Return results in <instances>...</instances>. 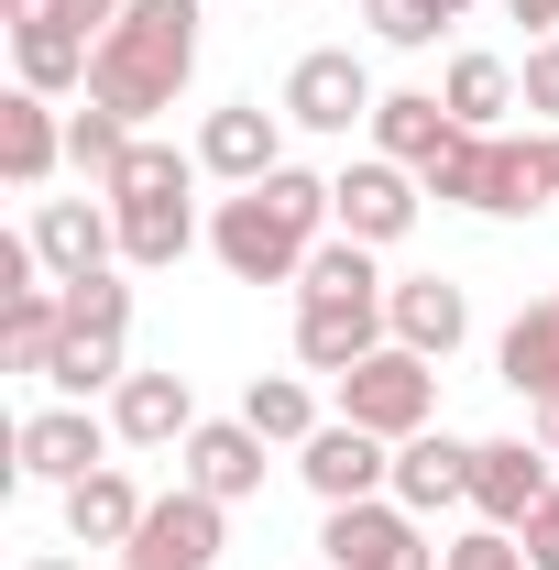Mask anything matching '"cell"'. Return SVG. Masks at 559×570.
<instances>
[{
    "label": "cell",
    "mask_w": 559,
    "mask_h": 570,
    "mask_svg": "<svg viewBox=\"0 0 559 570\" xmlns=\"http://www.w3.org/2000/svg\"><path fill=\"white\" fill-rule=\"evenodd\" d=\"M121 341H133V285L121 275H88L67 285V341H56V362H45V384L67 395V406H88V395H121Z\"/></svg>",
    "instance_id": "277c9868"
},
{
    "label": "cell",
    "mask_w": 559,
    "mask_h": 570,
    "mask_svg": "<svg viewBox=\"0 0 559 570\" xmlns=\"http://www.w3.org/2000/svg\"><path fill=\"white\" fill-rule=\"evenodd\" d=\"M296 483L318 504H362V494H395V439H373V428L330 417L307 450H296Z\"/></svg>",
    "instance_id": "30bf717a"
},
{
    "label": "cell",
    "mask_w": 559,
    "mask_h": 570,
    "mask_svg": "<svg viewBox=\"0 0 559 570\" xmlns=\"http://www.w3.org/2000/svg\"><path fill=\"white\" fill-rule=\"evenodd\" d=\"M439 99H450L461 132H493V121L516 110V67H504V56H461V67L439 77Z\"/></svg>",
    "instance_id": "4316f807"
},
{
    "label": "cell",
    "mask_w": 559,
    "mask_h": 570,
    "mask_svg": "<svg viewBox=\"0 0 559 570\" xmlns=\"http://www.w3.org/2000/svg\"><path fill=\"white\" fill-rule=\"evenodd\" d=\"M450 132H461V121H450L439 88H395V99L373 110V154H395V165H418V176L450 154Z\"/></svg>",
    "instance_id": "7402d4cb"
},
{
    "label": "cell",
    "mask_w": 559,
    "mask_h": 570,
    "mask_svg": "<svg viewBox=\"0 0 559 570\" xmlns=\"http://www.w3.org/2000/svg\"><path fill=\"white\" fill-rule=\"evenodd\" d=\"M121 264H143V275H165V264H187V242H198V209L187 198H121Z\"/></svg>",
    "instance_id": "cb8c5ba5"
},
{
    "label": "cell",
    "mask_w": 559,
    "mask_h": 570,
    "mask_svg": "<svg viewBox=\"0 0 559 570\" xmlns=\"http://www.w3.org/2000/svg\"><path fill=\"white\" fill-rule=\"evenodd\" d=\"M198 176H209L198 154H176V142H133V154H121V176H110L99 198H110V209H121V198H187Z\"/></svg>",
    "instance_id": "83f0119b"
},
{
    "label": "cell",
    "mask_w": 559,
    "mask_h": 570,
    "mask_svg": "<svg viewBox=\"0 0 559 570\" xmlns=\"http://www.w3.org/2000/svg\"><path fill=\"white\" fill-rule=\"evenodd\" d=\"M110 428H121L133 450H187V428H198V395H187V373H121V395H110Z\"/></svg>",
    "instance_id": "d6986e66"
},
{
    "label": "cell",
    "mask_w": 559,
    "mask_h": 570,
    "mask_svg": "<svg viewBox=\"0 0 559 570\" xmlns=\"http://www.w3.org/2000/svg\"><path fill=\"white\" fill-rule=\"evenodd\" d=\"M264 450H275V439H264L253 417H198V428H187V461H176V472H187L198 494L242 504V494H264Z\"/></svg>",
    "instance_id": "9a60e30c"
},
{
    "label": "cell",
    "mask_w": 559,
    "mask_h": 570,
    "mask_svg": "<svg viewBox=\"0 0 559 570\" xmlns=\"http://www.w3.org/2000/svg\"><path fill=\"white\" fill-rule=\"evenodd\" d=\"M318 242H330V176H296V165H275L242 198H219V219H209V253L242 285H296Z\"/></svg>",
    "instance_id": "6da1fadb"
},
{
    "label": "cell",
    "mask_w": 559,
    "mask_h": 570,
    "mask_svg": "<svg viewBox=\"0 0 559 570\" xmlns=\"http://www.w3.org/2000/svg\"><path fill=\"white\" fill-rule=\"evenodd\" d=\"M219 515H231L219 494L176 483V494L143 504V538L121 549V560H143V570H209V560H219Z\"/></svg>",
    "instance_id": "4fadbf2b"
},
{
    "label": "cell",
    "mask_w": 559,
    "mask_h": 570,
    "mask_svg": "<svg viewBox=\"0 0 559 570\" xmlns=\"http://www.w3.org/2000/svg\"><path fill=\"white\" fill-rule=\"evenodd\" d=\"M493 362H504V384H516L527 406H549V395H559V296L516 307V330L493 341Z\"/></svg>",
    "instance_id": "603a6c76"
},
{
    "label": "cell",
    "mask_w": 559,
    "mask_h": 570,
    "mask_svg": "<svg viewBox=\"0 0 559 570\" xmlns=\"http://www.w3.org/2000/svg\"><path fill=\"white\" fill-rule=\"evenodd\" d=\"M418 209H428V176H418V165H395V154H362V165L330 176V230L373 242V253H384V242H406Z\"/></svg>",
    "instance_id": "8992f818"
},
{
    "label": "cell",
    "mask_w": 559,
    "mask_h": 570,
    "mask_svg": "<svg viewBox=\"0 0 559 570\" xmlns=\"http://www.w3.org/2000/svg\"><path fill=\"white\" fill-rule=\"evenodd\" d=\"M198 165L209 176H231V187H264L285 165V121L264 110V99H231V110H209L198 121Z\"/></svg>",
    "instance_id": "2e32d148"
},
{
    "label": "cell",
    "mask_w": 559,
    "mask_h": 570,
    "mask_svg": "<svg viewBox=\"0 0 559 570\" xmlns=\"http://www.w3.org/2000/svg\"><path fill=\"white\" fill-rule=\"evenodd\" d=\"M538 450H549V461H559V395H549V406H538Z\"/></svg>",
    "instance_id": "8d00e7d4"
},
{
    "label": "cell",
    "mask_w": 559,
    "mask_h": 570,
    "mask_svg": "<svg viewBox=\"0 0 559 570\" xmlns=\"http://www.w3.org/2000/svg\"><path fill=\"white\" fill-rule=\"evenodd\" d=\"M133 121H121V110H110V99H88V110H67V165L77 176H99V187H110V176H121V154H133Z\"/></svg>",
    "instance_id": "f1b7e54d"
},
{
    "label": "cell",
    "mask_w": 559,
    "mask_h": 570,
    "mask_svg": "<svg viewBox=\"0 0 559 570\" xmlns=\"http://www.w3.org/2000/svg\"><path fill=\"white\" fill-rule=\"evenodd\" d=\"M362 22L418 56V45H439V22H461V11H450V0H362Z\"/></svg>",
    "instance_id": "1f68e13d"
},
{
    "label": "cell",
    "mask_w": 559,
    "mask_h": 570,
    "mask_svg": "<svg viewBox=\"0 0 559 570\" xmlns=\"http://www.w3.org/2000/svg\"><path fill=\"white\" fill-rule=\"evenodd\" d=\"M549 494H559V472H549L538 439H483V450H472V504H483V527H527Z\"/></svg>",
    "instance_id": "5bb4252c"
},
{
    "label": "cell",
    "mask_w": 559,
    "mask_h": 570,
    "mask_svg": "<svg viewBox=\"0 0 559 570\" xmlns=\"http://www.w3.org/2000/svg\"><path fill=\"white\" fill-rule=\"evenodd\" d=\"M516 538H527V560H538V570H559V494L538 504V515H527V527H516Z\"/></svg>",
    "instance_id": "e575fe53"
},
{
    "label": "cell",
    "mask_w": 559,
    "mask_h": 570,
    "mask_svg": "<svg viewBox=\"0 0 559 570\" xmlns=\"http://www.w3.org/2000/svg\"><path fill=\"white\" fill-rule=\"evenodd\" d=\"M439 570H538V560H527V538H516V527H472V538H450V549H439Z\"/></svg>",
    "instance_id": "d6a6232c"
},
{
    "label": "cell",
    "mask_w": 559,
    "mask_h": 570,
    "mask_svg": "<svg viewBox=\"0 0 559 570\" xmlns=\"http://www.w3.org/2000/svg\"><path fill=\"white\" fill-rule=\"evenodd\" d=\"M450 11H472V0H450Z\"/></svg>",
    "instance_id": "60d3db41"
},
{
    "label": "cell",
    "mask_w": 559,
    "mask_h": 570,
    "mask_svg": "<svg viewBox=\"0 0 559 570\" xmlns=\"http://www.w3.org/2000/svg\"><path fill=\"white\" fill-rule=\"evenodd\" d=\"M242 417L264 428V439H275V450H307V439H318V395H307V373H253V384H242Z\"/></svg>",
    "instance_id": "484cf974"
},
{
    "label": "cell",
    "mask_w": 559,
    "mask_h": 570,
    "mask_svg": "<svg viewBox=\"0 0 559 570\" xmlns=\"http://www.w3.org/2000/svg\"><path fill=\"white\" fill-rule=\"evenodd\" d=\"M428 198L483 209V219H538L559 198V165H549V142H527V132H450V154L428 165Z\"/></svg>",
    "instance_id": "3957f363"
},
{
    "label": "cell",
    "mask_w": 559,
    "mask_h": 570,
    "mask_svg": "<svg viewBox=\"0 0 559 570\" xmlns=\"http://www.w3.org/2000/svg\"><path fill=\"white\" fill-rule=\"evenodd\" d=\"M549 165H559V132H549Z\"/></svg>",
    "instance_id": "ab89813d"
},
{
    "label": "cell",
    "mask_w": 559,
    "mask_h": 570,
    "mask_svg": "<svg viewBox=\"0 0 559 570\" xmlns=\"http://www.w3.org/2000/svg\"><path fill=\"white\" fill-rule=\"evenodd\" d=\"M318 549H330V570H439V549L418 538V515H406L395 494L330 504V527H318Z\"/></svg>",
    "instance_id": "52a82bcc"
},
{
    "label": "cell",
    "mask_w": 559,
    "mask_h": 570,
    "mask_svg": "<svg viewBox=\"0 0 559 570\" xmlns=\"http://www.w3.org/2000/svg\"><path fill=\"white\" fill-rule=\"evenodd\" d=\"M143 504L154 494H133V472H88V483H67V538L121 560V549L143 538Z\"/></svg>",
    "instance_id": "44dd1931"
},
{
    "label": "cell",
    "mask_w": 559,
    "mask_h": 570,
    "mask_svg": "<svg viewBox=\"0 0 559 570\" xmlns=\"http://www.w3.org/2000/svg\"><path fill=\"white\" fill-rule=\"evenodd\" d=\"M384 318H395V341L428 362H450L461 341H472V296L450 275H395V296H384Z\"/></svg>",
    "instance_id": "ac0fdd59"
},
{
    "label": "cell",
    "mask_w": 559,
    "mask_h": 570,
    "mask_svg": "<svg viewBox=\"0 0 559 570\" xmlns=\"http://www.w3.org/2000/svg\"><path fill=\"white\" fill-rule=\"evenodd\" d=\"M110 570H143V560H110Z\"/></svg>",
    "instance_id": "f35d334b"
},
{
    "label": "cell",
    "mask_w": 559,
    "mask_h": 570,
    "mask_svg": "<svg viewBox=\"0 0 559 570\" xmlns=\"http://www.w3.org/2000/svg\"><path fill=\"white\" fill-rule=\"evenodd\" d=\"M384 99H373V77L351 45H318V56H296L285 67V121L296 132H351V121H373Z\"/></svg>",
    "instance_id": "8fae6325"
},
{
    "label": "cell",
    "mask_w": 559,
    "mask_h": 570,
    "mask_svg": "<svg viewBox=\"0 0 559 570\" xmlns=\"http://www.w3.org/2000/svg\"><path fill=\"white\" fill-rule=\"evenodd\" d=\"M384 296H395V285H384ZM384 296H296V362L330 373V384H341L351 362H373L384 341H395Z\"/></svg>",
    "instance_id": "ba28073f"
},
{
    "label": "cell",
    "mask_w": 559,
    "mask_h": 570,
    "mask_svg": "<svg viewBox=\"0 0 559 570\" xmlns=\"http://www.w3.org/2000/svg\"><path fill=\"white\" fill-rule=\"evenodd\" d=\"M472 450H483V439H450V428H418V439H395V504H406V515L472 504Z\"/></svg>",
    "instance_id": "e0dca14e"
},
{
    "label": "cell",
    "mask_w": 559,
    "mask_h": 570,
    "mask_svg": "<svg viewBox=\"0 0 559 570\" xmlns=\"http://www.w3.org/2000/svg\"><path fill=\"white\" fill-rule=\"evenodd\" d=\"M341 417L373 428V439H418V428L439 417V362L406 352V341H384L373 362H351V373H341Z\"/></svg>",
    "instance_id": "5b68a950"
},
{
    "label": "cell",
    "mask_w": 559,
    "mask_h": 570,
    "mask_svg": "<svg viewBox=\"0 0 559 570\" xmlns=\"http://www.w3.org/2000/svg\"><path fill=\"white\" fill-rule=\"evenodd\" d=\"M22 570H77V560H56V549H33V560H22Z\"/></svg>",
    "instance_id": "74e56055"
},
{
    "label": "cell",
    "mask_w": 559,
    "mask_h": 570,
    "mask_svg": "<svg viewBox=\"0 0 559 570\" xmlns=\"http://www.w3.org/2000/svg\"><path fill=\"white\" fill-rule=\"evenodd\" d=\"M296 296H384V275H373V242H351V230H330V242L307 253V275H296Z\"/></svg>",
    "instance_id": "f546056e"
},
{
    "label": "cell",
    "mask_w": 559,
    "mask_h": 570,
    "mask_svg": "<svg viewBox=\"0 0 559 570\" xmlns=\"http://www.w3.org/2000/svg\"><path fill=\"white\" fill-rule=\"evenodd\" d=\"M33 253H45V285H88V275H110V253H121V219H110V198H33Z\"/></svg>",
    "instance_id": "7c38bea8"
},
{
    "label": "cell",
    "mask_w": 559,
    "mask_h": 570,
    "mask_svg": "<svg viewBox=\"0 0 559 570\" xmlns=\"http://www.w3.org/2000/svg\"><path fill=\"white\" fill-rule=\"evenodd\" d=\"M56 165H67V121H56V99H45V88H11V99H0V176L33 198Z\"/></svg>",
    "instance_id": "ffe728a7"
},
{
    "label": "cell",
    "mask_w": 559,
    "mask_h": 570,
    "mask_svg": "<svg viewBox=\"0 0 559 570\" xmlns=\"http://www.w3.org/2000/svg\"><path fill=\"white\" fill-rule=\"evenodd\" d=\"M110 439L121 428H99L88 406H33L11 428V472L22 483H88V472H110Z\"/></svg>",
    "instance_id": "9c48e42d"
},
{
    "label": "cell",
    "mask_w": 559,
    "mask_h": 570,
    "mask_svg": "<svg viewBox=\"0 0 559 570\" xmlns=\"http://www.w3.org/2000/svg\"><path fill=\"white\" fill-rule=\"evenodd\" d=\"M516 99H527V110L559 132V33H549V45H527V77H516Z\"/></svg>",
    "instance_id": "836d02e7"
},
{
    "label": "cell",
    "mask_w": 559,
    "mask_h": 570,
    "mask_svg": "<svg viewBox=\"0 0 559 570\" xmlns=\"http://www.w3.org/2000/svg\"><path fill=\"white\" fill-rule=\"evenodd\" d=\"M198 11H209V0H133V11L99 33V56H88V99H110L121 121L176 110V88L198 77Z\"/></svg>",
    "instance_id": "7a4b0ae2"
},
{
    "label": "cell",
    "mask_w": 559,
    "mask_h": 570,
    "mask_svg": "<svg viewBox=\"0 0 559 570\" xmlns=\"http://www.w3.org/2000/svg\"><path fill=\"white\" fill-rule=\"evenodd\" d=\"M11 56H22V88L56 99V88H88V56H99V45H88V33H11Z\"/></svg>",
    "instance_id": "4dcf8cb0"
},
{
    "label": "cell",
    "mask_w": 559,
    "mask_h": 570,
    "mask_svg": "<svg viewBox=\"0 0 559 570\" xmlns=\"http://www.w3.org/2000/svg\"><path fill=\"white\" fill-rule=\"evenodd\" d=\"M504 11H516V22L538 33V45H549V33H559V0H504Z\"/></svg>",
    "instance_id": "d590c367"
},
{
    "label": "cell",
    "mask_w": 559,
    "mask_h": 570,
    "mask_svg": "<svg viewBox=\"0 0 559 570\" xmlns=\"http://www.w3.org/2000/svg\"><path fill=\"white\" fill-rule=\"evenodd\" d=\"M67 341V285H22V296H0V362L11 373H45Z\"/></svg>",
    "instance_id": "d4e9b609"
}]
</instances>
